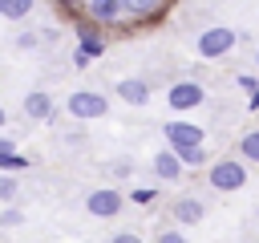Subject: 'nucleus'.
Segmentation results:
<instances>
[{"mask_svg":"<svg viewBox=\"0 0 259 243\" xmlns=\"http://www.w3.org/2000/svg\"><path fill=\"white\" fill-rule=\"evenodd\" d=\"M235 28H227V24H210V28H202L198 32V40H194V53L198 57H206V61H219V57H227L231 49H235Z\"/></svg>","mask_w":259,"mask_h":243,"instance_id":"1","label":"nucleus"},{"mask_svg":"<svg viewBox=\"0 0 259 243\" xmlns=\"http://www.w3.org/2000/svg\"><path fill=\"white\" fill-rule=\"evenodd\" d=\"M65 109H69V117L93 122V117H105V113H109V101H105L97 89H77V93L65 97Z\"/></svg>","mask_w":259,"mask_h":243,"instance_id":"2","label":"nucleus"},{"mask_svg":"<svg viewBox=\"0 0 259 243\" xmlns=\"http://www.w3.org/2000/svg\"><path fill=\"white\" fill-rule=\"evenodd\" d=\"M206 101V89L198 85V81H174L170 89H166V105L174 109V113H186V109H198Z\"/></svg>","mask_w":259,"mask_h":243,"instance_id":"3","label":"nucleus"},{"mask_svg":"<svg viewBox=\"0 0 259 243\" xmlns=\"http://www.w3.org/2000/svg\"><path fill=\"white\" fill-rule=\"evenodd\" d=\"M243 182H247V166L239 158H223V162L210 166V186L214 190H239Z\"/></svg>","mask_w":259,"mask_h":243,"instance_id":"4","label":"nucleus"},{"mask_svg":"<svg viewBox=\"0 0 259 243\" xmlns=\"http://www.w3.org/2000/svg\"><path fill=\"white\" fill-rule=\"evenodd\" d=\"M121 190H113V186H101V190H93L89 198H85V207H89V215H97V219H113V215H121Z\"/></svg>","mask_w":259,"mask_h":243,"instance_id":"5","label":"nucleus"},{"mask_svg":"<svg viewBox=\"0 0 259 243\" xmlns=\"http://www.w3.org/2000/svg\"><path fill=\"white\" fill-rule=\"evenodd\" d=\"M162 138L170 146H202V126H194V122H166Z\"/></svg>","mask_w":259,"mask_h":243,"instance_id":"6","label":"nucleus"},{"mask_svg":"<svg viewBox=\"0 0 259 243\" xmlns=\"http://www.w3.org/2000/svg\"><path fill=\"white\" fill-rule=\"evenodd\" d=\"M182 170H186V166L178 162V154H174V150H158V154H154V174H158L162 182H178V178H182Z\"/></svg>","mask_w":259,"mask_h":243,"instance_id":"7","label":"nucleus"},{"mask_svg":"<svg viewBox=\"0 0 259 243\" xmlns=\"http://www.w3.org/2000/svg\"><path fill=\"white\" fill-rule=\"evenodd\" d=\"M117 97H121L125 105H146V101H150V85L138 81V77H125V81H117Z\"/></svg>","mask_w":259,"mask_h":243,"instance_id":"8","label":"nucleus"},{"mask_svg":"<svg viewBox=\"0 0 259 243\" xmlns=\"http://www.w3.org/2000/svg\"><path fill=\"white\" fill-rule=\"evenodd\" d=\"M24 113H28L32 122H45V117L53 113V97H49V93H40V89H36V93H28V97H24Z\"/></svg>","mask_w":259,"mask_h":243,"instance_id":"9","label":"nucleus"},{"mask_svg":"<svg viewBox=\"0 0 259 243\" xmlns=\"http://www.w3.org/2000/svg\"><path fill=\"white\" fill-rule=\"evenodd\" d=\"M89 16L101 24H117L121 20V4L117 0H89Z\"/></svg>","mask_w":259,"mask_h":243,"instance_id":"10","label":"nucleus"},{"mask_svg":"<svg viewBox=\"0 0 259 243\" xmlns=\"http://www.w3.org/2000/svg\"><path fill=\"white\" fill-rule=\"evenodd\" d=\"M174 219H178L182 227H194V223L202 219V202H198V198H178V202H174Z\"/></svg>","mask_w":259,"mask_h":243,"instance_id":"11","label":"nucleus"},{"mask_svg":"<svg viewBox=\"0 0 259 243\" xmlns=\"http://www.w3.org/2000/svg\"><path fill=\"white\" fill-rule=\"evenodd\" d=\"M32 12V0H0V20H24Z\"/></svg>","mask_w":259,"mask_h":243,"instance_id":"12","label":"nucleus"},{"mask_svg":"<svg viewBox=\"0 0 259 243\" xmlns=\"http://www.w3.org/2000/svg\"><path fill=\"white\" fill-rule=\"evenodd\" d=\"M77 53H85V57L93 61V57H101V53H105V40H101V36H93V28H81V49H77Z\"/></svg>","mask_w":259,"mask_h":243,"instance_id":"13","label":"nucleus"},{"mask_svg":"<svg viewBox=\"0 0 259 243\" xmlns=\"http://www.w3.org/2000/svg\"><path fill=\"white\" fill-rule=\"evenodd\" d=\"M121 4V12H130V16H146V12H154L162 0H117Z\"/></svg>","mask_w":259,"mask_h":243,"instance_id":"14","label":"nucleus"},{"mask_svg":"<svg viewBox=\"0 0 259 243\" xmlns=\"http://www.w3.org/2000/svg\"><path fill=\"white\" fill-rule=\"evenodd\" d=\"M170 150L178 154L182 166H198V162H202V146H170Z\"/></svg>","mask_w":259,"mask_h":243,"instance_id":"15","label":"nucleus"},{"mask_svg":"<svg viewBox=\"0 0 259 243\" xmlns=\"http://www.w3.org/2000/svg\"><path fill=\"white\" fill-rule=\"evenodd\" d=\"M239 150H243V158H247V162H259V130H251V134L239 142Z\"/></svg>","mask_w":259,"mask_h":243,"instance_id":"16","label":"nucleus"},{"mask_svg":"<svg viewBox=\"0 0 259 243\" xmlns=\"http://www.w3.org/2000/svg\"><path fill=\"white\" fill-rule=\"evenodd\" d=\"M16 190H20V182H16L12 174H0V202H8V198H16Z\"/></svg>","mask_w":259,"mask_h":243,"instance_id":"17","label":"nucleus"},{"mask_svg":"<svg viewBox=\"0 0 259 243\" xmlns=\"http://www.w3.org/2000/svg\"><path fill=\"white\" fill-rule=\"evenodd\" d=\"M0 166H4V170H24V166H28V158H24V154H8Z\"/></svg>","mask_w":259,"mask_h":243,"instance_id":"18","label":"nucleus"},{"mask_svg":"<svg viewBox=\"0 0 259 243\" xmlns=\"http://www.w3.org/2000/svg\"><path fill=\"white\" fill-rule=\"evenodd\" d=\"M16 223H20V211L16 207H4L0 211V227H16Z\"/></svg>","mask_w":259,"mask_h":243,"instance_id":"19","label":"nucleus"},{"mask_svg":"<svg viewBox=\"0 0 259 243\" xmlns=\"http://www.w3.org/2000/svg\"><path fill=\"white\" fill-rule=\"evenodd\" d=\"M36 45H40L36 32H20V36H16V49H36Z\"/></svg>","mask_w":259,"mask_h":243,"instance_id":"20","label":"nucleus"},{"mask_svg":"<svg viewBox=\"0 0 259 243\" xmlns=\"http://www.w3.org/2000/svg\"><path fill=\"white\" fill-rule=\"evenodd\" d=\"M255 85H259V77H247V73H243V77H239V89H243V93H251V89H255Z\"/></svg>","mask_w":259,"mask_h":243,"instance_id":"21","label":"nucleus"},{"mask_svg":"<svg viewBox=\"0 0 259 243\" xmlns=\"http://www.w3.org/2000/svg\"><path fill=\"white\" fill-rule=\"evenodd\" d=\"M8 154H16V146H12V138H0V162H4Z\"/></svg>","mask_w":259,"mask_h":243,"instance_id":"22","label":"nucleus"},{"mask_svg":"<svg viewBox=\"0 0 259 243\" xmlns=\"http://www.w3.org/2000/svg\"><path fill=\"white\" fill-rule=\"evenodd\" d=\"M158 239H166V243H174V239H182V231H174V227H170V231H158Z\"/></svg>","mask_w":259,"mask_h":243,"instance_id":"23","label":"nucleus"},{"mask_svg":"<svg viewBox=\"0 0 259 243\" xmlns=\"http://www.w3.org/2000/svg\"><path fill=\"white\" fill-rule=\"evenodd\" d=\"M247 105H251V109H259V85H255V89L247 93Z\"/></svg>","mask_w":259,"mask_h":243,"instance_id":"24","label":"nucleus"},{"mask_svg":"<svg viewBox=\"0 0 259 243\" xmlns=\"http://www.w3.org/2000/svg\"><path fill=\"white\" fill-rule=\"evenodd\" d=\"M4 122H8V117H4V105H0V130H4Z\"/></svg>","mask_w":259,"mask_h":243,"instance_id":"25","label":"nucleus"},{"mask_svg":"<svg viewBox=\"0 0 259 243\" xmlns=\"http://www.w3.org/2000/svg\"><path fill=\"white\" fill-rule=\"evenodd\" d=\"M255 65H259V53H255Z\"/></svg>","mask_w":259,"mask_h":243,"instance_id":"26","label":"nucleus"}]
</instances>
